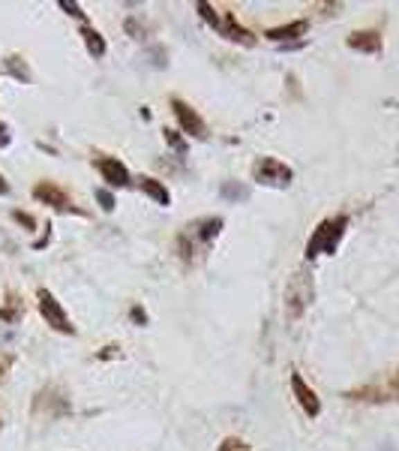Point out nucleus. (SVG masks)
I'll list each match as a JSON object with an SVG mask.
<instances>
[{
	"label": "nucleus",
	"mask_w": 399,
	"mask_h": 451,
	"mask_svg": "<svg viewBox=\"0 0 399 451\" xmlns=\"http://www.w3.org/2000/svg\"><path fill=\"white\" fill-rule=\"evenodd\" d=\"M166 139H168V144H171L175 151H184V139H180L175 130H166Z\"/></svg>",
	"instance_id": "20"
},
{
	"label": "nucleus",
	"mask_w": 399,
	"mask_h": 451,
	"mask_svg": "<svg viewBox=\"0 0 399 451\" xmlns=\"http://www.w3.org/2000/svg\"><path fill=\"white\" fill-rule=\"evenodd\" d=\"M306 27H310V22H306V18H297V22H292V24L270 27V31H267V40H270V42H288V40H297V36H303V33H306Z\"/></svg>",
	"instance_id": "10"
},
{
	"label": "nucleus",
	"mask_w": 399,
	"mask_h": 451,
	"mask_svg": "<svg viewBox=\"0 0 399 451\" xmlns=\"http://www.w3.org/2000/svg\"><path fill=\"white\" fill-rule=\"evenodd\" d=\"M3 193H9V184H6V178L0 175V196H3Z\"/></svg>",
	"instance_id": "25"
},
{
	"label": "nucleus",
	"mask_w": 399,
	"mask_h": 451,
	"mask_svg": "<svg viewBox=\"0 0 399 451\" xmlns=\"http://www.w3.org/2000/svg\"><path fill=\"white\" fill-rule=\"evenodd\" d=\"M12 216H15V220L21 223V226H27V229H36V220H33L30 214H24V211H12Z\"/></svg>",
	"instance_id": "19"
},
{
	"label": "nucleus",
	"mask_w": 399,
	"mask_h": 451,
	"mask_svg": "<svg viewBox=\"0 0 399 451\" xmlns=\"http://www.w3.org/2000/svg\"><path fill=\"white\" fill-rule=\"evenodd\" d=\"M171 112H175L177 124H180V130H184L186 135H193V139H204V135H207V124H204V117L198 114L189 103H184L180 96L171 99Z\"/></svg>",
	"instance_id": "4"
},
{
	"label": "nucleus",
	"mask_w": 399,
	"mask_h": 451,
	"mask_svg": "<svg viewBox=\"0 0 399 451\" xmlns=\"http://www.w3.org/2000/svg\"><path fill=\"white\" fill-rule=\"evenodd\" d=\"M348 49L378 54V51H382V33H378V31H355L348 36Z\"/></svg>",
	"instance_id": "9"
},
{
	"label": "nucleus",
	"mask_w": 399,
	"mask_h": 451,
	"mask_svg": "<svg viewBox=\"0 0 399 451\" xmlns=\"http://www.w3.org/2000/svg\"><path fill=\"white\" fill-rule=\"evenodd\" d=\"M33 198L36 202H45V205L57 207V211H76V207H72V198L63 193L57 184H51V180H39V184L33 187Z\"/></svg>",
	"instance_id": "5"
},
{
	"label": "nucleus",
	"mask_w": 399,
	"mask_h": 451,
	"mask_svg": "<svg viewBox=\"0 0 399 451\" xmlns=\"http://www.w3.org/2000/svg\"><path fill=\"white\" fill-rule=\"evenodd\" d=\"M198 12H202V18H204L207 24H213L216 31H220V22H222V18H220V12H216L211 3H198Z\"/></svg>",
	"instance_id": "16"
},
{
	"label": "nucleus",
	"mask_w": 399,
	"mask_h": 451,
	"mask_svg": "<svg viewBox=\"0 0 399 451\" xmlns=\"http://www.w3.org/2000/svg\"><path fill=\"white\" fill-rule=\"evenodd\" d=\"M252 178L258 184H274V187H288L292 184V169L285 162H279L276 157H261L256 166H252Z\"/></svg>",
	"instance_id": "3"
},
{
	"label": "nucleus",
	"mask_w": 399,
	"mask_h": 451,
	"mask_svg": "<svg viewBox=\"0 0 399 451\" xmlns=\"http://www.w3.org/2000/svg\"><path fill=\"white\" fill-rule=\"evenodd\" d=\"M96 169H99V175H103V180L108 187H126L130 184V171H126V166L121 160H114V157H96Z\"/></svg>",
	"instance_id": "7"
},
{
	"label": "nucleus",
	"mask_w": 399,
	"mask_h": 451,
	"mask_svg": "<svg viewBox=\"0 0 399 451\" xmlns=\"http://www.w3.org/2000/svg\"><path fill=\"white\" fill-rule=\"evenodd\" d=\"M220 33L225 36V40H231V42H240V45H252L256 42V36H252L247 27H243L238 22V15L234 12H222V22H220Z\"/></svg>",
	"instance_id": "8"
},
{
	"label": "nucleus",
	"mask_w": 399,
	"mask_h": 451,
	"mask_svg": "<svg viewBox=\"0 0 399 451\" xmlns=\"http://www.w3.org/2000/svg\"><path fill=\"white\" fill-rule=\"evenodd\" d=\"M24 316V304L18 301L15 292H6L3 307H0V322H18Z\"/></svg>",
	"instance_id": "11"
},
{
	"label": "nucleus",
	"mask_w": 399,
	"mask_h": 451,
	"mask_svg": "<svg viewBox=\"0 0 399 451\" xmlns=\"http://www.w3.org/2000/svg\"><path fill=\"white\" fill-rule=\"evenodd\" d=\"M391 388H393V391H396V394H399V373H396V376H393V382H391Z\"/></svg>",
	"instance_id": "26"
},
{
	"label": "nucleus",
	"mask_w": 399,
	"mask_h": 451,
	"mask_svg": "<svg viewBox=\"0 0 399 451\" xmlns=\"http://www.w3.org/2000/svg\"><path fill=\"white\" fill-rule=\"evenodd\" d=\"M6 364H9V358H3V361H0V379H3V370H6Z\"/></svg>",
	"instance_id": "27"
},
{
	"label": "nucleus",
	"mask_w": 399,
	"mask_h": 451,
	"mask_svg": "<svg viewBox=\"0 0 399 451\" xmlns=\"http://www.w3.org/2000/svg\"><path fill=\"white\" fill-rule=\"evenodd\" d=\"M346 226H348V216H330V220H321L319 223V229L312 232V238L310 244H306V259H315V256H321V253H333L337 250V244L342 238V232H346Z\"/></svg>",
	"instance_id": "1"
},
{
	"label": "nucleus",
	"mask_w": 399,
	"mask_h": 451,
	"mask_svg": "<svg viewBox=\"0 0 399 451\" xmlns=\"http://www.w3.org/2000/svg\"><path fill=\"white\" fill-rule=\"evenodd\" d=\"M193 229H198V241L202 244H207V241H213L216 235H220V229H222V220L220 216H204V220H198Z\"/></svg>",
	"instance_id": "13"
},
{
	"label": "nucleus",
	"mask_w": 399,
	"mask_h": 451,
	"mask_svg": "<svg viewBox=\"0 0 399 451\" xmlns=\"http://www.w3.org/2000/svg\"><path fill=\"white\" fill-rule=\"evenodd\" d=\"M220 451H252V448H249L243 439H238V436H229V439H222Z\"/></svg>",
	"instance_id": "17"
},
{
	"label": "nucleus",
	"mask_w": 399,
	"mask_h": 451,
	"mask_svg": "<svg viewBox=\"0 0 399 451\" xmlns=\"http://www.w3.org/2000/svg\"><path fill=\"white\" fill-rule=\"evenodd\" d=\"M139 184H141V193H148V196H150L157 205H168V202H171V196H168L166 184H159L157 178H141Z\"/></svg>",
	"instance_id": "12"
},
{
	"label": "nucleus",
	"mask_w": 399,
	"mask_h": 451,
	"mask_svg": "<svg viewBox=\"0 0 399 451\" xmlns=\"http://www.w3.org/2000/svg\"><path fill=\"white\" fill-rule=\"evenodd\" d=\"M6 72H12L15 78H21V81H30V69H27V63L21 58H6Z\"/></svg>",
	"instance_id": "15"
},
{
	"label": "nucleus",
	"mask_w": 399,
	"mask_h": 451,
	"mask_svg": "<svg viewBox=\"0 0 399 451\" xmlns=\"http://www.w3.org/2000/svg\"><path fill=\"white\" fill-rule=\"evenodd\" d=\"M36 298H39V313L45 316V322H48L54 331H60V334H76V328H72L66 310H63V304L48 292V289H39V292H36Z\"/></svg>",
	"instance_id": "2"
},
{
	"label": "nucleus",
	"mask_w": 399,
	"mask_h": 451,
	"mask_svg": "<svg viewBox=\"0 0 399 451\" xmlns=\"http://www.w3.org/2000/svg\"><path fill=\"white\" fill-rule=\"evenodd\" d=\"M292 391L297 397V403H301V409L310 415V418H319V412H321V400H319V394L312 391L310 385L303 382V376L301 373H292Z\"/></svg>",
	"instance_id": "6"
},
{
	"label": "nucleus",
	"mask_w": 399,
	"mask_h": 451,
	"mask_svg": "<svg viewBox=\"0 0 399 451\" xmlns=\"http://www.w3.org/2000/svg\"><path fill=\"white\" fill-rule=\"evenodd\" d=\"M60 9H66L69 15H76V18H85V12H81V6L78 3H69V0H60Z\"/></svg>",
	"instance_id": "21"
},
{
	"label": "nucleus",
	"mask_w": 399,
	"mask_h": 451,
	"mask_svg": "<svg viewBox=\"0 0 399 451\" xmlns=\"http://www.w3.org/2000/svg\"><path fill=\"white\" fill-rule=\"evenodd\" d=\"M225 196H238V198H247V189H234L231 184H225Z\"/></svg>",
	"instance_id": "22"
},
{
	"label": "nucleus",
	"mask_w": 399,
	"mask_h": 451,
	"mask_svg": "<svg viewBox=\"0 0 399 451\" xmlns=\"http://www.w3.org/2000/svg\"><path fill=\"white\" fill-rule=\"evenodd\" d=\"M0 144H9V130H6L3 121H0Z\"/></svg>",
	"instance_id": "23"
},
{
	"label": "nucleus",
	"mask_w": 399,
	"mask_h": 451,
	"mask_svg": "<svg viewBox=\"0 0 399 451\" xmlns=\"http://www.w3.org/2000/svg\"><path fill=\"white\" fill-rule=\"evenodd\" d=\"M96 198H99V205H103L105 211H114V196L108 193V189L99 187V189H96Z\"/></svg>",
	"instance_id": "18"
},
{
	"label": "nucleus",
	"mask_w": 399,
	"mask_h": 451,
	"mask_svg": "<svg viewBox=\"0 0 399 451\" xmlns=\"http://www.w3.org/2000/svg\"><path fill=\"white\" fill-rule=\"evenodd\" d=\"M81 36H85L87 51L94 54V58H103V54H105V40H103V33L94 31V27H81Z\"/></svg>",
	"instance_id": "14"
},
{
	"label": "nucleus",
	"mask_w": 399,
	"mask_h": 451,
	"mask_svg": "<svg viewBox=\"0 0 399 451\" xmlns=\"http://www.w3.org/2000/svg\"><path fill=\"white\" fill-rule=\"evenodd\" d=\"M132 319H135V322H144L148 316H144V310H139V307H132Z\"/></svg>",
	"instance_id": "24"
}]
</instances>
